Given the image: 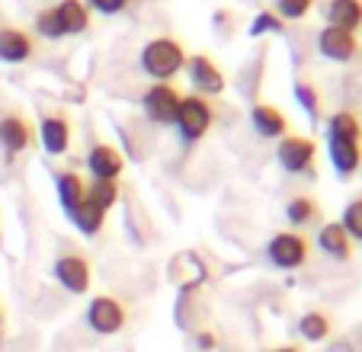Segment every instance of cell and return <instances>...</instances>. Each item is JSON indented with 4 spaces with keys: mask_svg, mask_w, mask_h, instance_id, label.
<instances>
[{
    "mask_svg": "<svg viewBox=\"0 0 362 352\" xmlns=\"http://www.w3.org/2000/svg\"><path fill=\"white\" fill-rule=\"evenodd\" d=\"M327 138L334 141H362V122L353 109H340L327 119Z\"/></svg>",
    "mask_w": 362,
    "mask_h": 352,
    "instance_id": "cell-20",
    "label": "cell"
},
{
    "mask_svg": "<svg viewBox=\"0 0 362 352\" xmlns=\"http://www.w3.org/2000/svg\"><path fill=\"white\" fill-rule=\"evenodd\" d=\"M215 122V109L212 102L205 100V96L199 93H189L183 96V102H180V112H177V131L180 138H183V144H196L205 138V131L212 129Z\"/></svg>",
    "mask_w": 362,
    "mask_h": 352,
    "instance_id": "cell-2",
    "label": "cell"
},
{
    "mask_svg": "<svg viewBox=\"0 0 362 352\" xmlns=\"http://www.w3.org/2000/svg\"><path fill=\"white\" fill-rule=\"evenodd\" d=\"M273 352H301L298 346H282V349H273Z\"/></svg>",
    "mask_w": 362,
    "mask_h": 352,
    "instance_id": "cell-32",
    "label": "cell"
},
{
    "mask_svg": "<svg viewBox=\"0 0 362 352\" xmlns=\"http://www.w3.org/2000/svg\"><path fill=\"white\" fill-rule=\"evenodd\" d=\"M87 324L100 336H116L129 324V307L119 298H112V295H96L87 307Z\"/></svg>",
    "mask_w": 362,
    "mask_h": 352,
    "instance_id": "cell-4",
    "label": "cell"
},
{
    "mask_svg": "<svg viewBox=\"0 0 362 352\" xmlns=\"http://www.w3.org/2000/svg\"><path fill=\"white\" fill-rule=\"evenodd\" d=\"M87 167L93 173V180H119L125 170V157L112 144H96L87 154Z\"/></svg>",
    "mask_w": 362,
    "mask_h": 352,
    "instance_id": "cell-13",
    "label": "cell"
},
{
    "mask_svg": "<svg viewBox=\"0 0 362 352\" xmlns=\"http://www.w3.org/2000/svg\"><path fill=\"white\" fill-rule=\"evenodd\" d=\"M286 29V23L276 16V10H263V13H257V20H253L250 26V35H263V33H282Z\"/></svg>",
    "mask_w": 362,
    "mask_h": 352,
    "instance_id": "cell-29",
    "label": "cell"
},
{
    "mask_svg": "<svg viewBox=\"0 0 362 352\" xmlns=\"http://www.w3.org/2000/svg\"><path fill=\"white\" fill-rule=\"evenodd\" d=\"M340 224H343V230L349 234V240H353V244H362V196H356L353 202H346Z\"/></svg>",
    "mask_w": 362,
    "mask_h": 352,
    "instance_id": "cell-26",
    "label": "cell"
},
{
    "mask_svg": "<svg viewBox=\"0 0 362 352\" xmlns=\"http://www.w3.org/2000/svg\"><path fill=\"white\" fill-rule=\"evenodd\" d=\"M315 157H317V144L305 135H292L279 138L276 144V160L286 173H315Z\"/></svg>",
    "mask_w": 362,
    "mask_h": 352,
    "instance_id": "cell-6",
    "label": "cell"
},
{
    "mask_svg": "<svg viewBox=\"0 0 362 352\" xmlns=\"http://www.w3.org/2000/svg\"><path fill=\"white\" fill-rule=\"evenodd\" d=\"M298 333L308 343H324V339L334 333V320H330L327 311H308V314H301V320H298Z\"/></svg>",
    "mask_w": 362,
    "mask_h": 352,
    "instance_id": "cell-21",
    "label": "cell"
},
{
    "mask_svg": "<svg viewBox=\"0 0 362 352\" xmlns=\"http://www.w3.org/2000/svg\"><path fill=\"white\" fill-rule=\"evenodd\" d=\"M35 135H33V125L29 119L23 115H4L0 119V148L7 151V154H23L26 148H33Z\"/></svg>",
    "mask_w": 362,
    "mask_h": 352,
    "instance_id": "cell-10",
    "label": "cell"
},
{
    "mask_svg": "<svg viewBox=\"0 0 362 352\" xmlns=\"http://www.w3.org/2000/svg\"><path fill=\"white\" fill-rule=\"evenodd\" d=\"M186 48L180 39H173V35H158V39H151L148 45L141 48V71L148 77H154V83L158 81H167L170 83L173 77L180 74V71L186 68Z\"/></svg>",
    "mask_w": 362,
    "mask_h": 352,
    "instance_id": "cell-1",
    "label": "cell"
},
{
    "mask_svg": "<svg viewBox=\"0 0 362 352\" xmlns=\"http://www.w3.org/2000/svg\"><path fill=\"white\" fill-rule=\"evenodd\" d=\"M55 189H58V202H62V209L68 215L87 199V183H83V176L74 173V170H64V173L55 176Z\"/></svg>",
    "mask_w": 362,
    "mask_h": 352,
    "instance_id": "cell-18",
    "label": "cell"
},
{
    "mask_svg": "<svg viewBox=\"0 0 362 352\" xmlns=\"http://www.w3.org/2000/svg\"><path fill=\"white\" fill-rule=\"evenodd\" d=\"M317 247H321V250L327 253L330 259H337V263H346V259H353V240H349V234L343 230L340 221L324 224L321 234H317Z\"/></svg>",
    "mask_w": 362,
    "mask_h": 352,
    "instance_id": "cell-16",
    "label": "cell"
},
{
    "mask_svg": "<svg viewBox=\"0 0 362 352\" xmlns=\"http://www.w3.org/2000/svg\"><path fill=\"white\" fill-rule=\"evenodd\" d=\"M295 100H298V106L308 112L311 122H321V93H317L315 83L311 81H295Z\"/></svg>",
    "mask_w": 362,
    "mask_h": 352,
    "instance_id": "cell-25",
    "label": "cell"
},
{
    "mask_svg": "<svg viewBox=\"0 0 362 352\" xmlns=\"http://www.w3.org/2000/svg\"><path fill=\"white\" fill-rule=\"evenodd\" d=\"M196 339H199V349H205V352H209V349H215V336H212V333H209V330H202Z\"/></svg>",
    "mask_w": 362,
    "mask_h": 352,
    "instance_id": "cell-31",
    "label": "cell"
},
{
    "mask_svg": "<svg viewBox=\"0 0 362 352\" xmlns=\"http://www.w3.org/2000/svg\"><path fill=\"white\" fill-rule=\"evenodd\" d=\"M308 257H311V240L301 230H279L267 244V259L282 272L301 269L308 263Z\"/></svg>",
    "mask_w": 362,
    "mask_h": 352,
    "instance_id": "cell-3",
    "label": "cell"
},
{
    "mask_svg": "<svg viewBox=\"0 0 362 352\" xmlns=\"http://www.w3.org/2000/svg\"><path fill=\"white\" fill-rule=\"evenodd\" d=\"M324 13H327V26L356 33L362 26V0H330Z\"/></svg>",
    "mask_w": 362,
    "mask_h": 352,
    "instance_id": "cell-19",
    "label": "cell"
},
{
    "mask_svg": "<svg viewBox=\"0 0 362 352\" xmlns=\"http://www.w3.org/2000/svg\"><path fill=\"white\" fill-rule=\"evenodd\" d=\"M119 196H122V189H119V180H93V183L87 186V199L96 205V209H103V211L116 209Z\"/></svg>",
    "mask_w": 362,
    "mask_h": 352,
    "instance_id": "cell-24",
    "label": "cell"
},
{
    "mask_svg": "<svg viewBox=\"0 0 362 352\" xmlns=\"http://www.w3.org/2000/svg\"><path fill=\"white\" fill-rule=\"evenodd\" d=\"M55 13H58V23H62L64 35H81L90 29V7L83 0H58Z\"/></svg>",
    "mask_w": 362,
    "mask_h": 352,
    "instance_id": "cell-17",
    "label": "cell"
},
{
    "mask_svg": "<svg viewBox=\"0 0 362 352\" xmlns=\"http://www.w3.org/2000/svg\"><path fill=\"white\" fill-rule=\"evenodd\" d=\"M317 52H321V58H327L334 64H346L353 58H359L362 45H359V35L349 33V29L324 26L317 33Z\"/></svg>",
    "mask_w": 362,
    "mask_h": 352,
    "instance_id": "cell-7",
    "label": "cell"
},
{
    "mask_svg": "<svg viewBox=\"0 0 362 352\" xmlns=\"http://www.w3.org/2000/svg\"><path fill=\"white\" fill-rule=\"evenodd\" d=\"M180 102H183V93H180L173 83H167V81L151 83V87L144 90V96H141L144 115H148L151 122H158V125H173L177 122Z\"/></svg>",
    "mask_w": 362,
    "mask_h": 352,
    "instance_id": "cell-5",
    "label": "cell"
},
{
    "mask_svg": "<svg viewBox=\"0 0 362 352\" xmlns=\"http://www.w3.org/2000/svg\"><path fill=\"white\" fill-rule=\"evenodd\" d=\"M132 0H87V7H93L96 13H103V16H116V13H122L125 7H129Z\"/></svg>",
    "mask_w": 362,
    "mask_h": 352,
    "instance_id": "cell-30",
    "label": "cell"
},
{
    "mask_svg": "<svg viewBox=\"0 0 362 352\" xmlns=\"http://www.w3.org/2000/svg\"><path fill=\"white\" fill-rule=\"evenodd\" d=\"M33 52H35V42L26 29H16V26L0 29V61L4 64H23L33 58Z\"/></svg>",
    "mask_w": 362,
    "mask_h": 352,
    "instance_id": "cell-12",
    "label": "cell"
},
{
    "mask_svg": "<svg viewBox=\"0 0 362 352\" xmlns=\"http://www.w3.org/2000/svg\"><path fill=\"white\" fill-rule=\"evenodd\" d=\"M186 71H189V83L199 90V96H218L225 93V74L221 68L209 58V54H192L186 58Z\"/></svg>",
    "mask_w": 362,
    "mask_h": 352,
    "instance_id": "cell-9",
    "label": "cell"
},
{
    "mask_svg": "<svg viewBox=\"0 0 362 352\" xmlns=\"http://www.w3.org/2000/svg\"><path fill=\"white\" fill-rule=\"evenodd\" d=\"M71 221H74V228L81 230V234L93 237V234H100V230H103V224H106V211L96 209L90 199H83V202L71 211Z\"/></svg>",
    "mask_w": 362,
    "mask_h": 352,
    "instance_id": "cell-22",
    "label": "cell"
},
{
    "mask_svg": "<svg viewBox=\"0 0 362 352\" xmlns=\"http://www.w3.org/2000/svg\"><path fill=\"white\" fill-rule=\"evenodd\" d=\"M250 125L253 131L260 138H286L288 135V119L286 112H282L279 106H273V102H257V106L250 109Z\"/></svg>",
    "mask_w": 362,
    "mask_h": 352,
    "instance_id": "cell-11",
    "label": "cell"
},
{
    "mask_svg": "<svg viewBox=\"0 0 362 352\" xmlns=\"http://www.w3.org/2000/svg\"><path fill=\"white\" fill-rule=\"evenodd\" d=\"M39 138H42V148L52 157L64 154V151L71 148V122L64 115H45V119H42V129H39Z\"/></svg>",
    "mask_w": 362,
    "mask_h": 352,
    "instance_id": "cell-15",
    "label": "cell"
},
{
    "mask_svg": "<svg viewBox=\"0 0 362 352\" xmlns=\"http://www.w3.org/2000/svg\"><path fill=\"white\" fill-rule=\"evenodd\" d=\"M317 215H321V205H317L311 196H292L286 202V218L295 224V228H308V224H315Z\"/></svg>",
    "mask_w": 362,
    "mask_h": 352,
    "instance_id": "cell-23",
    "label": "cell"
},
{
    "mask_svg": "<svg viewBox=\"0 0 362 352\" xmlns=\"http://www.w3.org/2000/svg\"><path fill=\"white\" fill-rule=\"evenodd\" d=\"M327 154L340 180H353L362 167V141H334L327 138Z\"/></svg>",
    "mask_w": 362,
    "mask_h": 352,
    "instance_id": "cell-14",
    "label": "cell"
},
{
    "mask_svg": "<svg viewBox=\"0 0 362 352\" xmlns=\"http://www.w3.org/2000/svg\"><path fill=\"white\" fill-rule=\"evenodd\" d=\"M311 7H315V0H276V16H279L282 23H292V20L308 16Z\"/></svg>",
    "mask_w": 362,
    "mask_h": 352,
    "instance_id": "cell-28",
    "label": "cell"
},
{
    "mask_svg": "<svg viewBox=\"0 0 362 352\" xmlns=\"http://www.w3.org/2000/svg\"><path fill=\"white\" fill-rule=\"evenodd\" d=\"M35 33H39L42 39H64V33H62V23H58L55 7H45V10H39V16H35Z\"/></svg>",
    "mask_w": 362,
    "mask_h": 352,
    "instance_id": "cell-27",
    "label": "cell"
},
{
    "mask_svg": "<svg viewBox=\"0 0 362 352\" xmlns=\"http://www.w3.org/2000/svg\"><path fill=\"white\" fill-rule=\"evenodd\" d=\"M0 324H4V314H0Z\"/></svg>",
    "mask_w": 362,
    "mask_h": 352,
    "instance_id": "cell-33",
    "label": "cell"
},
{
    "mask_svg": "<svg viewBox=\"0 0 362 352\" xmlns=\"http://www.w3.org/2000/svg\"><path fill=\"white\" fill-rule=\"evenodd\" d=\"M58 285L71 295H87L90 291V278H93V269H90V259L83 253H62L52 266Z\"/></svg>",
    "mask_w": 362,
    "mask_h": 352,
    "instance_id": "cell-8",
    "label": "cell"
}]
</instances>
